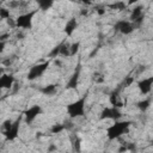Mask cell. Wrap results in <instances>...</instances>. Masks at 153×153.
I'll return each instance as SVG.
<instances>
[{
  "label": "cell",
  "mask_w": 153,
  "mask_h": 153,
  "mask_svg": "<svg viewBox=\"0 0 153 153\" xmlns=\"http://www.w3.org/2000/svg\"><path fill=\"white\" fill-rule=\"evenodd\" d=\"M130 121H115L111 126H109L106 128V137L109 140H116L118 137H121L124 133L128 131L129 127H130Z\"/></svg>",
  "instance_id": "obj_1"
},
{
  "label": "cell",
  "mask_w": 153,
  "mask_h": 153,
  "mask_svg": "<svg viewBox=\"0 0 153 153\" xmlns=\"http://www.w3.org/2000/svg\"><path fill=\"white\" fill-rule=\"evenodd\" d=\"M20 122H22V117H18L13 122L11 120H7V121L4 122L2 134H4V136H5V139L7 141H13L14 139L18 137L19 128H20Z\"/></svg>",
  "instance_id": "obj_2"
},
{
  "label": "cell",
  "mask_w": 153,
  "mask_h": 153,
  "mask_svg": "<svg viewBox=\"0 0 153 153\" xmlns=\"http://www.w3.org/2000/svg\"><path fill=\"white\" fill-rule=\"evenodd\" d=\"M85 108H86V94L69 103L66 110L71 118H76V117H81L85 115Z\"/></svg>",
  "instance_id": "obj_3"
},
{
  "label": "cell",
  "mask_w": 153,
  "mask_h": 153,
  "mask_svg": "<svg viewBox=\"0 0 153 153\" xmlns=\"http://www.w3.org/2000/svg\"><path fill=\"white\" fill-rule=\"evenodd\" d=\"M36 13H37V10H32L30 12H26V13H23V14L18 16L17 19H16V26H18L20 29H31L33 16Z\"/></svg>",
  "instance_id": "obj_4"
},
{
  "label": "cell",
  "mask_w": 153,
  "mask_h": 153,
  "mask_svg": "<svg viewBox=\"0 0 153 153\" xmlns=\"http://www.w3.org/2000/svg\"><path fill=\"white\" fill-rule=\"evenodd\" d=\"M122 117V112L118 108L115 106H106L102 110L99 118L100 120H114V121H118Z\"/></svg>",
  "instance_id": "obj_5"
},
{
  "label": "cell",
  "mask_w": 153,
  "mask_h": 153,
  "mask_svg": "<svg viewBox=\"0 0 153 153\" xmlns=\"http://www.w3.org/2000/svg\"><path fill=\"white\" fill-rule=\"evenodd\" d=\"M48 67H49V61H45V62L32 66L27 72V79L29 80H35V79L39 78L41 75H43V73L47 71Z\"/></svg>",
  "instance_id": "obj_6"
},
{
  "label": "cell",
  "mask_w": 153,
  "mask_h": 153,
  "mask_svg": "<svg viewBox=\"0 0 153 153\" xmlns=\"http://www.w3.org/2000/svg\"><path fill=\"white\" fill-rule=\"evenodd\" d=\"M42 112H43V110H42V106H41V105H32V106H30V108H29L27 110H25V112L23 114L24 122H25L26 124L32 123Z\"/></svg>",
  "instance_id": "obj_7"
},
{
  "label": "cell",
  "mask_w": 153,
  "mask_h": 153,
  "mask_svg": "<svg viewBox=\"0 0 153 153\" xmlns=\"http://www.w3.org/2000/svg\"><path fill=\"white\" fill-rule=\"evenodd\" d=\"M114 27H115L116 31H118L123 35H129L134 31L135 25L130 20H118V22H116Z\"/></svg>",
  "instance_id": "obj_8"
},
{
  "label": "cell",
  "mask_w": 153,
  "mask_h": 153,
  "mask_svg": "<svg viewBox=\"0 0 153 153\" xmlns=\"http://www.w3.org/2000/svg\"><path fill=\"white\" fill-rule=\"evenodd\" d=\"M136 85H137V88H139L141 94H148L152 91V87H153V76L143 78L140 81H137Z\"/></svg>",
  "instance_id": "obj_9"
},
{
  "label": "cell",
  "mask_w": 153,
  "mask_h": 153,
  "mask_svg": "<svg viewBox=\"0 0 153 153\" xmlns=\"http://www.w3.org/2000/svg\"><path fill=\"white\" fill-rule=\"evenodd\" d=\"M16 79L12 74H2L0 76V87L1 88H11L14 84Z\"/></svg>",
  "instance_id": "obj_10"
},
{
  "label": "cell",
  "mask_w": 153,
  "mask_h": 153,
  "mask_svg": "<svg viewBox=\"0 0 153 153\" xmlns=\"http://www.w3.org/2000/svg\"><path fill=\"white\" fill-rule=\"evenodd\" d=\"M79 75H80V67H78L75 69V72L72 74V76L68 79L67 84H66V88L69 90V88H75L76 85H78V80H79Z\"/></svg>",
  "instance_id": "obj_11"
},
{
  "label": "cell",
  "mask_w": 153,
  "mask_h": 153,
  "mask_svg": "<svg viewBox=\"0 0 153 153\" xmlns=\"http://www.w3.org/2000/svg\"><path fill=\"white\" fill-rule=\"evenodd\" d=\"M76 20L75 19H71V20H68L67 22V24H66V26H65V32L68 35V36H71L73 32H74V30L76 29Z\"/></svg>",
  "instance_id": "obj_12"
},
{
  "label": "cell",
  "mask_w": 153,
  "mask_h": 153,
  "mask_svg": "<svg viewBox=\"0 0 153 153\" xmlns=\"http://www.w3.org/2000/svg\"><path fill=\"white\" fill-rule=\"evenodd\" d=\"M41 92L44 93V94L50 96V94H53V93L56 92V85H54V84H51V85H47V86H44L43 88H41Z\"/></svg>",
  "instance_id": "obj_13"
},
{
  "label": "cell",
  "mask_w": 153,
  "mask_h": 153,
  "mask_svg": "<svg viewBox=\"0 0 153 153\" xmlns=\"http://www.w3.org/2000/svg\"><path fill=\"white\" fill-rule=\"evenodd\" d=\"M141 111H145V110H147L148 109V106H149V100L148 99H145V100H141V102H139L137 103V105H136Z\"/></svg>",
  "instance_id": "obj_14"
},
{
  "label": "cell",
  "mask_w": 153,
  "mask_h": 153,
  "mask_svg": "<svg viewBox=\"0 0 153 153\" xmlns=\"http://www.w3.org/2000/svg\"><path fill=\"white\" fill-rule=\"evenodd\" d=\"M0 18L1 19H10V10L1 7L0 8Z\"/></svg>",
  "instance_id": "obj_15"
},
{
  "label": "cell",
  "mask_w": 153,
  "mask_h": 153,
  "mask_svg": "<svg viewBox=\"0 0 153 153\" xmlns=\"http://www.w3.org/2000/svg\"><path fill=\"white\" fill-rule=\"evenodd\" d=\"M53 5L51 1H38V6L41 10H48Z\"/></svg>",
  "instance_id": "obj_16"
},
{
  "label": "cell",
  "mask_w": 153,
  "mask_h": 153,
  "mask_svg": "<svg viewBox=\"0 0 153 153\" xmlns=\"http://www.w3.org/2000/svg\"><path fill=\"white\" fill-rule=\"evenodd\" d=\"M63 129H65V127H63L62 124H54L53 128H51V131H53L54 134H56V133H60V131L63 130Z\"/></svg>",
  "instance_id": "obj_17"
},
{
  "label": "cell",
  "mask_w": 153,
  "mask_h": 153,
  "mask_svg": "<svg viewBox=\"0 0 153 153\" xmlns=\"http://www.w3.org/2000/svg\"><path fill=\"white\" fill-rule=\"evenodd\" d=\"M151 145H152V146H153V139H152V141H151Z\"/></svg>",
  "instance_id": "obj_18"
}]
</instances>
